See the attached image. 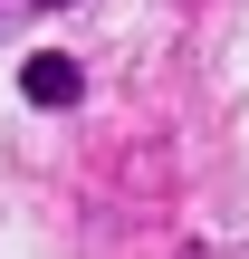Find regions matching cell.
Here are the masks:
<instances>
[{
    "label": "cell",
    "instance_id": "2",
    "mask_svg": "<svg viewBox=\"0 0 249 259\" xmlns=\"http://www.w3.org/2000/svg\"><path fill=\"white\" fill-rule=\"evenodd\" d=\"M29 10H67V0H29Z\"/></svg>",
    "mask_w": 249,
    "mask_h": 259
},
{
    "label": "cell",
    "instance_id": "1",
    "mask_svg": "<svg viewBox=\"0 0 249 259\" xmlns=\"http://www.w3.org/2000/svg\"><path fill=\"white\" fill-rule=\"evenodd\" d=\"M19 87H29V106H67V96H77V67H67V58H29Z\"/></svg>",
    "mask_w": 249,
    "mask_h": 259
}]
</instances>
